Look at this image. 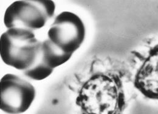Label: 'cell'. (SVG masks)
I'll return each instance as SVG.
<instances>
[{"mask_svg": "<svg viewBox=\"0 0 158 114\" xmlns=\"http://www.w3.org/2000/svg\"><path fill=\"white\" fill-rule=\"evenodd\" d=\"M123 75L114 68H101L93 73L76 99L81 114H123L126 107Z\"/></svg>", "mask_w": 158, "mask_h": 114, "instance_id": "6da1fadb", "label": "cell"}, {"mask_svg": "<svg viewBox=\"0 0 158 114\" xmlns=\"http://www.w3.org/2000/svg\"><path fill=\"white\" fill-rule=\"evenodd\" d=\"M72 54L63 51L49 39L41 42L40 59L53 70L69 60Z\"/></svg>", "mask_w": 158, "mask_h": 114, "instance_id": "52a82bcc", "label": "cell"}, {"mask_svg": "<svg viewBox=\"0 0 158 114\" xmlns=\"http://www.w3.org/2000/svg\"><path fill=\"white\" fill-rule=\"evenodd\" d=\"M53 69L43 63L40 59V56L36 63L32 67L24 71V74L31 79L40 81L51 75Z\"/></svg>", "mask_w": 158, "mask_h": 114, "instance_id": "ba28073f", "label": "cell"}, {"mask_svg": "<svg viewBox=\"0 0 158 114\" xmlns=\"http://www.w3.org/2000/svg\"><path fill=\"white\" fill-rule=\"evenodd\" d=\"M56 5L48 0L17 1L6 9L4 23L9 28H23L29 30L43 28L54 15Z\"/></svg>", "mask_w": 158, "mask_h": 114, "instance_id": "3957f363", "label": "cell"}, {"mask_svg": "<svg viewBox=\"0 0 158 114\" xmlns=\"http://www.w3.org/2000/svg\"><path fill=\"white\" fill-rule=\"evenodd\" d=\"M133 56L135 87L145 97L158 100V37L148 38Z\"/></svg>", "mask_w": 158, "mask_h": 114, "instance_id": "277c9868", "label": "cell"}, {"mask_svg": "<svg viewBox=\"0 0 158 114\" xmlns=\"http://www.w3.org/2000/svg\"><path fill=\"white\" fill-rule=\"evenodd\" d=\"M85 35V26L81 19L68 11L57 16L48 33L49 40L63 51L72 55L81 45Z\"/></svg>", "mask_w": 158, "mask_h": 114, "instance_id": "5b68a950", "label": "cell"}, {"mask_svg": "<svg viewBox=\"0 0 158 114\" xmlns=\"http://www.w3.org/2000/svg\"><path fill=\"white\" fill-rule=\"evenodd\" d=\"M35 89L29 82L13 74L1 79V110L7 114L26 112L35 97Z\"/></svg>", "mask_w": 158, "mask_h": 114, "instance_id": "8992f818", "label": "cell"}, {"mask_svg": "<svg viewBox=\"0 0 158 114\" xmlns=\"http://www.w3.org/2000/svg\"><path fill=\"white\" fill-rule=\"evenodd\" d=\"M1 57L7 65L26 71L32 67L40 56L41 42L32 31L10 28L1 36Z\"/></svg>", "mask_w": 158, "mask_h": 114, "instance_id": "7a4b0ae2", "label": "cell"}]
</instances>
